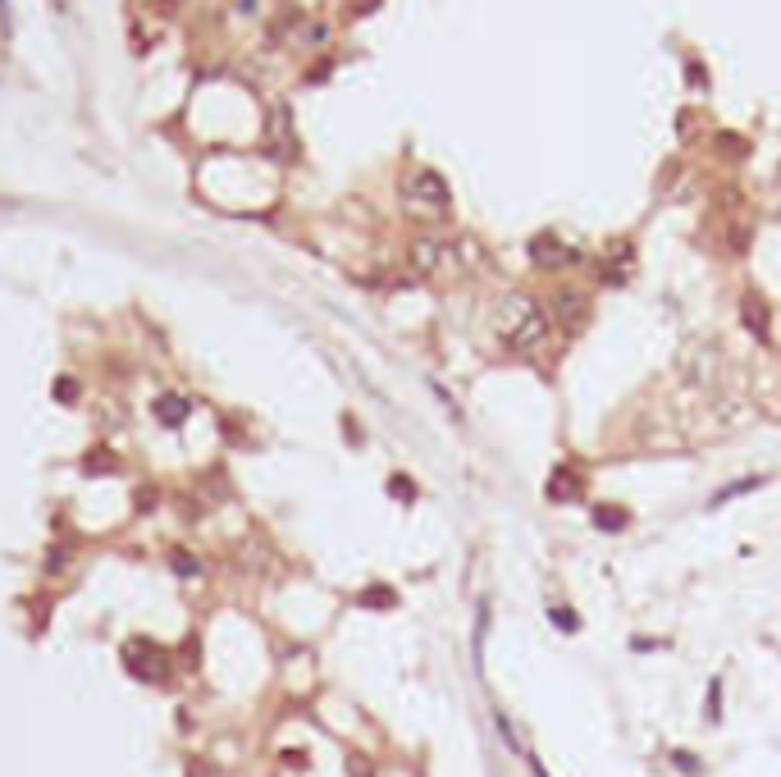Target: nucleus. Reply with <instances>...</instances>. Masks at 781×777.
Here are the masks:
<instances>
[{"label": "nucleus", "mask_w": 781, "mask_h": 777, "mask_svg": "<svg viewBox=\"0 0 781 777\" xmlns=\"http://www.w3.org/2000/svg\"><path fill=\"white\" fill-rule=\"evenodd\" d=\"M549 316H544V306L534 302L530 293H507L499 298L494 306V339L507 348V352H517V358H530V352H540L549 343Z\"/></svg>", "instance_id": "obj_1"}, {"label": "nucleus", "mask_w": 781, "mask_h": 777, "mask_svg": "<svg viewBox=\"0 0 781 777\" xmlns=\"http://www.w3.org/2000/svg\"><path fill=\"white\" fill-rule=\"evenodd\" d=\"M403 206L412 215H426V220H443L453 211V192L443 184L439 170H412L407 184H403Z\"/></svg>", "instance_id": "obj_2"}, {"label": "nucleus", "mask_w": 781, "mask_h": 777, "mask_svg": "<svg viewBox=\"0 0 781 777\" xmlns=\"http://www.w3.org/2000/svg\"><path fill=\"white\" fill-rule=\"evenodd\" d=\"M544 316H549V325L567 329V335H580L590 321V298L580 293V288H553L544 302Z\"/></svg>", "instance_id": "obj_3"}, {"label": "nucleus", "mask_w": 781, "mask_h": 777, "mask_svg": "<svg viewBox=\"0 0 781 777\" xmlns=\"http://www.w3.org/2000/svg\"><path fill=\"white\" fill-rule=\"evenodd\" d=\"M124 668L142 681H165L169 677V659L155 640H128L124 646Z\"/></svg>", "instance_id": "obj_4"}, {"label": "nucleus", "mask_w": 781, "mask_h": 777, "mask_svg": "<svg viewBox=\"0 0 781 777\" xmlns=\"http://www.w3.org/2000/svg\"><path fill=\"white\" fill-rule=\"evenodd\" d=\"M530 261L540 265V271H563V265L576 261V252L557 234H534L530 238Z\"/></svg>", "instance_id": "obj_5"}, {"label": "nucleus", "mask_w": 781, "mask_h": 777, "mask_svg": "<svg viewBox=\"0 0 781 777\" xmlns=\"http://www.w3.org/2000/svg\"><path fill=\"white\" fill-rule=\"evenodd\" d=\"M407 256H412V271H416V275H439V271H443V261H449L453 252L443 248L439 238H416Z\"/></svg>", "instance_id": "obj_6"}, {"label": "nucleus", "mask_w": 781, "mask_h": 777, "mask_svg": "<svg viewBox=\"0 0 781 777\" xmlns=\"http://www.w3.org/2000/svg\"><path fill=\"white\" fill-rule=\"evenodd\" d=\"M741 321H745V329L754 339H768V329H772V311H768V302L758 298V293H745L741 298Z\"/></svg>", "instance_id": "obj_7"}, {"label": "nucleus", "mask_w": 781, "mask_h": 777, "mask_svg": "<svg viewBox=\"0 0 781 777\" xmlns=\"http://www.w3.org/2000/svg\"><path fill=\"white\" fill-rule=\"evenodd\" d=\"M544 494L553 503H576L580 499V476L571 472V466H557V472L549 476V485H544Z\"/></svg>", "instance_id": "obj_8"}, {"label": "nucleus", "mask_w": 781, "mask_h": 777, "mask_svg": "<svg viewBox=\"0 0 781 777\" xmlns=\"http://www.w3.org/2000/svg\"><path fill=\"white\" fill-rule=\"evenodd\" d=\"M155 416H161L165 426H178V421H188V398H178V393H165L161 403H155Z\"/></svg>", "instance_id": "obj_9"}, {"label": "nucleus", "mask_w": 781, "mask_h": 777, "mask_svg": "<svg viewBox=\"0 0 781 777\" xmlns=\"http://www.w3.org/2000/svg\"><path fill=\"white\" fill-rule=\"evenodd\" d=\"M631 242H613V261H608V284H621L627 279V271H631Z\"/></svg>", "instance_id": "obj_10"}, {"label": "nucleus", "mask_w": 781, "mask_h": 777, "mask_svg": "<svg viewBox=\"0 0 781 777\" xmlns=\"http://www.w3.org/2000/svg\"><path fill=\"white\" fill-rule=\"evenodd\" d=\"M627 507H617V503H604V507H594V526L599 530H627Z\"/></svg>", "instance_id": "obj_11"}, {"label": "nucleus", "mask_w": 781, "mask_h": 777, "mask_svg": "<svg viewBox=\"0 0 781 777\" xmlns=\"http://www.w3.org/2000/svg\"><path fill=\"white\" fill-rule=\"evenodd\" d=\"M362 604H366V609H393L398 594H393L389 586H370V590H362Z\"/></svg>", "instance_id": "obj_12"}, {"label": "nucleus", "mask_w": 781, "mask_h": 777, "mask_svg": "<svg viewBox=\"0 0 781 777\" xmlns=\"http://www.w3.org/2000/svg\"><path fill=\"white\" fill-rule=\"evenodd\" d=\"M764 485V476H749V480H735V485H727V490H718V499H713V507H722L727 499H735V494H749V490H758Z\"/></svg>", "instance_id": "obj_13"}, {"label": "nucleus", "mask_w": 781, "mask_h": 777, "mask_svg": "<svg viewBox=\"0 0 781 777\" xmlns=\"http://www.w3.org/2000/svg\"><path fill=\"white\" fill-rule=\"evenodd\" d=\"M549 617H553V627H563V631H576V627H580V622H576V613H571V609H553Z\"/></svg>", "instance_id": "obj_14"}, {"label": "nucleus", "mask_w": 781, "mask_h": 777, "mask_svg": "<svg viewBox=\"0 0 781 777\" xmlns=\"http://www.w3.org/2000/svg\"><path fill=\"white\" fill-rule=\"evenodd\" d=\"M718 142H722V151H731V155H741V151H749V147H745L741 138H731V133H722V138H718Z\"/></svg>", "instance_id": "obj_15"}, {"label": "nucleus", "mask_w": 781, "mask_h": 777, "mask_svg": "<svg viewBox=\"0 0 781 777\" xmlns=\"http://www.w3.org/2000/svg\"><path fill=\"white\" fill-rule=\"evenodd\" d=\"M174 567H178V572H197V563L188 559V553H174Z\"/></svg>", "instance_id": "obj_16"}, {"label": "nucleus", "mask_w": 781, "mask_h": 777, "mask_svg": "<svg viewBox=\"0 0 781 777\" xmlns=\"http://www.w3.org/2000/svg\"><path fill=\"white\" fill-rule=\"evenodd\" d=\"M677 764H681L685 773H700V764H695V760H690V754H685V750H677Z\"/></svg>", "instance_id": "obj_17"}, {"label": "nucleus", "mask_w": 781, "mask_h": 777, "mask_svg": "<svg viewBox=\"0 0 781 777\" xmlns=\"http://www.w3.org/2000/svg\"><path fill=\"white\" fill-rule=\"evenodd\" d=\"M55 393H60V398H74V393H78V385H74V380H60V385H55Z\"/></svg>", "instance_id": "obj_18"}, {"label": "nucleus", "mask_w": 781, "mask_h": 777, "mask_svg": "<svg viewBox=\"0 0 781 777\" xmlns=\"http://www.w3.org/2000/svg\"><path fill=\"white\" fill-rule=\"evenodd\" d=\"M352 777H370V764H366V760H352Z\"/></svg>", "instance_id": "obj_19"}, {"label": "nucleus", "mask_w": 781, "mask_h": 777, "mask_svg": "<svg viewBox=\"0 0 781 777\" xmlns=\"http://www.w3.org/2000/svg\"><path fill=\"white\" fill-rule=\"evenodd\" d=\"M51 5H55L60 14H70V10H74V0H51Z\"/></svg>", "instance_id": "obj_20"}]
</instances>
